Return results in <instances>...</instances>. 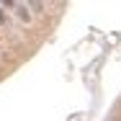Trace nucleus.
<instances>
[{"label": "nucleus", "instance_id": "1", "mask_svg": "<svg viewBox=\"0 0 121 121\" xmlns=\"http://www.w3.org/2000/svg\"><path fill=\"white\" fill-rule=\"evenodd\" d=\"M18 16L23 18V21H28L31 16H28V5H18Z\"/></svg>", "mask_w": 121, "mask_h": 121}, {"label": "nucleus", "instance_id": "2", "mask_svg": "<svg viewBox=\"0 0 121 121\" xmlns=\"http://www.w3.org/2000/svg\"><path fill=\"white\" fill-rule=\"evenodd\" d=\"M8 23V18H5V13H3V8H0V26H5Z\"/></svg>", "mask_w": 121, "mask_h": 121}]
</instances>
